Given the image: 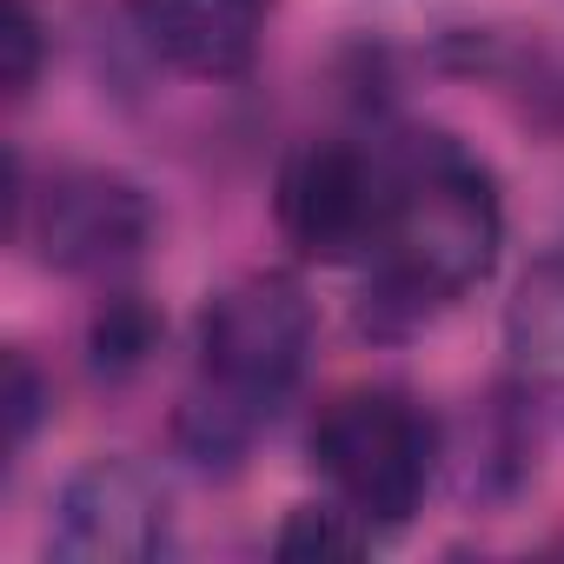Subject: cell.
<instances>
[{
    "instance_id": "8",
    "label": "cell",
    "mask_w": 564,
    "mask_h": 564,
    "mask_svg": "<svg viewBox=\"0 0 564 564\" xmlns=\"http://www.w3.org/2000/svg\"><path fill=\"white\" fill-rule=\"evenodd\" d=\"M153 339H160V319H153L133 293L107 300V306H100V319H94V333H87L94 372H107V379L140 372V366H147V352H153Z\"/></svg>"
},
{
    "instance_id": "7",
    "label": "cell",
    "mask_w": 564,
    "mask_h": 564,
    "mask_svg": "<svg viewBox=\"0 0 564 564\" xmlns=\"http://www.w3.org/2000/svg\"><path fill=\"white\" fill-rule=\"evenodd\" d=\"M140 41L186 80H239L259 61L265 0H133Z\"/></svg>"
},
{
    "instance_id": "2",
    "label": "cell",
    "mask_w": 564,
    "mask_h": 564,
    "mask_svg": "<svg viewBox=\"0 0 564 564\" xmlns=\"http://www.w3.org/2000/svg\"><path fill=\"white\" fill-rule=\"evenodd\" d=\"M313 359V300L293 272H246L199 313V386L180 405V452L232 471Z\"/></svg>"
},
{
    "instance_id": "11",
    "label": "cell",
    "mask_w": 564,
    "mask_h": 564,
    "mask_svg": "<svg viewBox=\"0 0 564 564\" xmlns=\"http://www.w3.org/2000/svg\"><path fill=\"white\" fill-rule=\"evenodd\" d=\"M41 80V14L28 0H14V21H8V94L28 100Z\"/></svg>"
},
{
    "instance_id": "4",
    "label": "cell",
    "mask_w": 564,
    "mask_h": 564,
    "mask_svg": "<svg viewBox=\"0 0 564 564\" xmlns=\"http://www.w3.org/2000/svg\"><path fill=\"white\" fill-rule=\"evenodd\" d=\"M14 239L67 279H107L153 239V199L113 166H54L28 186L14 160Z\"/></svg>"
},
{
    "instance_id": "9",
    "label": "cell",
    "mask_w": 564,
    "mask_h": 564,
    "mask_svg": "<svg viewBox=\"0 0 564 564\" xmlns=\"http://www.w3.org/2000/svg\"><path fill=\"white\" fill-rule=\"evenodd\" d=\"M366 538H372V524H359L333 498V505H300L286 518V531L272 538V551L279 557H352V551H366Z\"/></svg>"
},
{
    "instance_id": "6",
    "label": "cell",
    "mask_w": 564,
    "mask_h": 564,
    "mask_svg": "<svg viewBox=\"0 0 564 564\" xmlns=\"http://www.w3.org/2000/svg\"><path fill=\"white\" fill-rule=\"evenodd\" d=\"M47 551L67 564H140L166 551V485L133 458H94L61 485Z\"/></svg>"
},
{
    "instance_id": "5",
    "label": "cell",
    "mask_w": 564,
    "mask_h": 564,
    "mask_svg": "<svg viewBox=\"0 0 564 564\" xmlns=\"http://www.w3.org/2000/svg\"><path fill=\"white\" fill-rule=\"evenodd\" d=\"M386 199H392V147H359V140H306L279 166L272 193L286 246L319 265L372 259Z\"/></svg>"
},
{
    "instance_id": "1",
    "label": "cell",
    "mask_w": 564,
    "mask_h": 564,
    "mask_svg": "<svg viewBox=\"0 0 564 564\" xmlns=\"http://www.w3.org/2000/svg\"><path fill=\"white\" fill-rule=\"evenodd\" d=\"M505 246L498 180L452 133H405L392 147V199L372 246V279L359 300V333L405 339L458 306Z\"/></svg>"
},
{
    "instance_id": "3",
    "label": "cell",
    "mask_w": 564,
    "mask_h": 564,
    "mask_svg": "<svg viewBox=\"0 0 564 564\" xmlns=\"http://www.w3.org/2000/svg\"><path fill=\"white\" fill-rule=\"evenodd\" d=\"M432 452H438L432 419L405 392H392V386L339 392L319 412V425H313V465H319V478L372 531H392V524H405L425 505Z\"/></svg>"
},
{
    "instance_id": "10",
    "label": "cell",
    "mask_w": 564,
    "mask_h": 564,
    "mask_svg": "<svg viewBox=\"0 0 564 564\" xmlns=\"http://www.w3.org/2000/svg\"><path fill=\"white\" fill-rule=\"evenodd\" d=\"M41 412H47V379L34 372L28 352H14V359H8V445H14V452L34 438Z\"/></svg>"
}]
</instances>
